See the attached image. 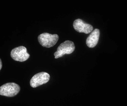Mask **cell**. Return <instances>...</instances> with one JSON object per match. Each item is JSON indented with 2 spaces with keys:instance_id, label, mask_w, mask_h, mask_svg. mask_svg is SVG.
I'll return each instance as SVG.
<instances>
[{
  "instance_id": "obj_4",
  "label": "cell",
  "mask_w": 127,
  "mask_h": 106,
  "mask_svg": "<svg viewBox=\"0 0 127 106\" xmlns=\"http://www.w3.org/2000/svg\"><path fill=\"white\" fill-rule=\"evenodd\" d=\"M10 56L15 61L23 62L28 59L30 54L27 53V49L21 46L12 49L10 53Z\"/></svg>"
},
{
  "instance_id": "obj_1",
  "label": "cell",
  "mask_w": 127,
  "mask_h": 106,
  "mask_svg": "<svg viewBox=\"0 0 127 106\" xmlns=\"http://www.w3.org/2000/svg\"><path fill=\"white\" fill-rule=\"evenodd\" d=\"M58 34H51L48 33H43L38 37L39 43L44 47L51 48L55 46L59 40Z\"/></svg>"
},
{
  "instance_id": "obj_5",
  "label": "cell",
  "mask_w": 127,
  "mask_h": 106,
  "mask_svg": "<svg viewBox=\"0 0 127 106\" xmlns=\"http://www.w3.org/2000/svg\"><path fill=\"white\" fill-rule=\"evenodd\" d=\"M50 75L46 72H41L35 74L30 81V86L36 88L47 83L50 80Z\"/></svg>"
},
{
  "instance_id": "obj_3",
  "label": "cell",
  "mask_w": 127,
  "mask_h": 106,
  "mask_svg": "<svg viewBox=\"0 0 127 106\" xmlns=\"http://www.w3.org/2000/svg\"><path fill=\"white\" fill-rule=\"evenodd\" d=\"M74 50L75 45L72 41H65L58 46L57 51L54 53L55 58H58L62 57L65 54H70Z\"/></svg>"
},
{
  "instance_id": "obj_6",
  "label": "cell",
  "mask_w": 127,
  "mask_h": 106,
  "mask_svg": "<svg viewBox=\"0 0 127 106\" xmlns=\"http://www.w3.org/2000/svg\"><path fill=\"white\" fill-rule=\"evenodd\" d=\"M73 27L75 31L79 33L85 34L90 33L93 29L92 25L85 23L81 19L78 18L75 20L73 23Z\"/></svg>"
},
{
  "instance_id": "obj_8",
  "label": "cell",
  "mask_w": 127,
  "mask_h": 106,
  "mask_svg": "<svg viewBox=\"0 0 127 106\" xmlns=\"http://www.w3.org/2000/svg\"><path fill=\"white\" fill-rule=\"evenodd\" d=\"M2 61L1 60V59H0V70L1 69V68H2Z\"/></svg>"
},
{
  "instance_id": "obj_7",
  "label": "cell",
  "mask_w": 127,
  "mask_h": 106,
  "mask_svg": "<svg viewBox=\"0 0 127 106\" xmlns=\"http://www.w3.org/2000/svg\"><path fill=\"white\" fill-rule=\"evenodd\" d=\"M100 36V30L98 29H95L93 30L88 36L86 40V45L90 48L95 47L99 39Z\"/></svg>"
},
{
  "instance_id": "obj_2",
  "label": "cell",
  "mask_w": 127,
  "mask_h": 106,
  "mask_svg": "<svg viewBox=\"0 0 127 106\" xmlns=\"http://www.w3.org/2000/svg\"><path fill=\"white\" fill-rule=\"evenodd\" d=\"M20 86L13 82L5 83L0 87V95L8 97L16 96L20 91Z\"/></svg>"
}]
</instances>
